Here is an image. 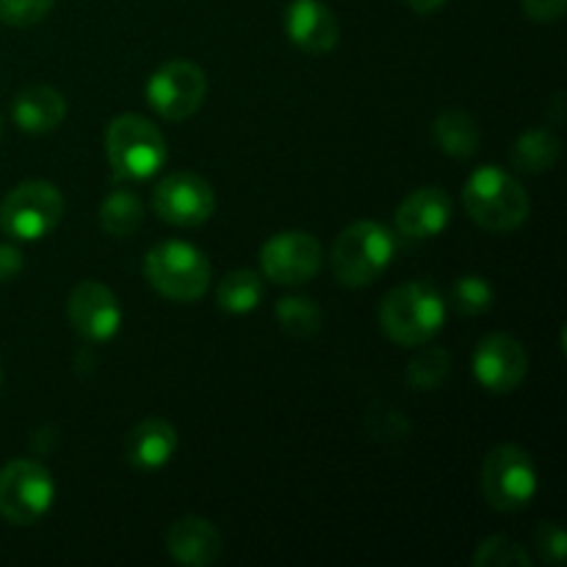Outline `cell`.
<instances>
[{"mask_svg": "<svg viewBox=\"0 0 567 567\" xmlns=\"http://www.w3.org/2000/svg\"><path fill=\"white\" fill-rule=\"evenodd\" d=\"M446 324V299L432 282L413 280L393 288L380 305V327L399 347L430 343Z\"/></svg>", "mask_w": 567, "mask_h": 567, "instance_id": "6da1fadb", "label": "cell"}, {"mask_svg": "<svg viewBox=\"0 0 567 567\" xmlns=\"http://www.w3.org/2000/svg\"><path fill=\"white\" fill-rule=\"evenodd\" d=\"M463 205L471 221L487 233H513L529 219V194L518 177L498 166H480L463 188Z\"/></svg>", "mask_w": 567, "mask_h": 567, "instance_id": "7a4b0ae2", "label": "cell"}, {"mask_svg": "<svg viewBox=\"0 0 567 567\" xmlns=\"http://www.w3.org/2000/svg\"><path fill=\"white\" fill-rule=\"evenodd\" d=\"M396 244L380 221H354L338 233L332 244V275L347 288H365L391 266Z\"/></svg>", "mask_w": 567, "mask_h": 567, "instance_id": "3957f363", "label": "cell"}, {"mask_svg": "<svg viewBox=\"0 0 567 567\" xmlns=\"http://www.w3.org/2000/svg\"><path fill=\"white\" fill-rule=\"evenodd\" d=\"M105 153L120 181H147L166 164V138L147 116L120 114L105 131Z\"/></svg>", "mask_w": 567, "mask_h": 567, "instance_id": "277c9868", "label": "cell"}, {"mask_svg": "<svg viewBox=\"0 0 567 567\" xmlns=\"http://www.w3.org/2000/svg\"><path fill=\"white\" fill-rule=\"evenodd\" d=\"M144 277L172 302H197L210 288V264L186 241H161L144 258Z\"/></svg>", "mask_w": 567, "mask_h": 567, "instance_id": "5b68a950", "label": "cell"}, {"mask_svg": "<svg viewBox=\"0 0 567 567\" xmlns=\"http://www.w3.org/2000/svg\"><path fill=\"white\" fill-rule=\"evenodd\" d=\"M480 487L485 502L498 513H520L537 496V468L526 449L498 443L482 460Z\"/></svg>", "mask_w": 567, "mask_h": 567, "instance_id": "8992f818", "label": "cell"}, {"mask_svg": "<svg viewBox=\"0 0 567 567\" xmlns=\"http://www.w3.org/2000/svg\"><path fill=\"white\" fill-rule=\"evenodd\" d=\"M64 194L48 181H25L0 203V230L14 241H39L64 219Z\"/></svg>", "mask_w": 567, "mask_h": 567, "instance_id": "52a82bcc", "label": "cell"}, {"mask_svg": "<svg viewBox=\"0 0 567 567\" xmlns=\"http://www.w3.org/2000/svg\"><path fill=\"white\" fill-rule=\"evenodd\" d=\"M55 485L37 460H11L0 468V515L14 526H33L48 515Z\"/></svg>", "mask_w": 567, "mask_h": 567, "instance_id": "ba28073f", "label": "cell"}, {"mask_svg": "<svg viewBox=\"0 0 567 567\" xmlns=\"http://www.w3.org/2000/svg\"><path fill=\"white\" fill-rule=\"evenodd\" d=\"M208 94V78L194 61L172 59L150 75L144 86L150 109L169 122H183L197 114Z\"/></svg>", "mask_w": 567, "mask_h": 567, "instance_id": "9c48e42d", "label": "cell"}, {"mask_svg": "<svg viewBox=\"0 0 567 567\" xmlns=\"http://www.w3.org/2000/svg\"><path fill=\"white\" fill-rule=\"evenodd\" d=\"M319 238L305 230H286L271 236L260 249V269L277 286H305L321 269Z\"/></svg>", "mask_w": 567, "mask_h": 567, "instance_id": "30bf717a", "label": "cell"}, {"mask_svg": "<svg viewBox=\"0 0 567 567\" xmlns=\"http://www.w3.org/2000/svg\"><path fill=\"white\" fill-rule=\"evenodd\" d=\"M153 210L166 225H205L216 210L214 186L194 172H175V175L164 177L155 188Z\"/></svg>", "mask_w": 567, "mask_h": 567, "instance_id": "8fae6325", "label": "cell"}, {"mask_svg": "<svg viewBox=\"0 0 567 567\" xmlns=\"http://www.w3.org/2000/svg\"><path fill=\"white\" fill-rule=\"evenodd\" d=\"M471 369L487 393H513L529 374V354L518 338L493 332L476 343Z\"/></svg>", "mask_w": 567, "mask_h": 567, "instance_id": "7c38bea8", "label": "cell"}, {"mask_svg": "<svg viewBox=\"0 0 567 567\" xmlns=\"http://www.w3.org/2000/svg\"><path fill=\"white\" fill-rule=\"evenodd\" d=\"M66 313H70L72 330L92 343L111 341L122 324L120 299L97 280H83L72 288Z\"/></svg>", "mask_w": 567, "mask_h": 567, "instance_id": "4fadbf2b", "label": "cell"}, {"mask_svg": "<svg viewBox=\"0 0 567 567\" xmlns=\"http://www.w3.org/2000/svg\"><path fill=\"white\" fill-rule=\"evenodd\" d=\"M286 33L302 53H330L341 37L336 11L321 0H293L286 9Z\"/></svg>", "mask_w": 567, "mask_h": 567, "instance_id": "5bb4252c", "label": "cell"}, {"mask_svg": "<svg viewBox=\"0 0 567 567\" xmlns=\"http://www.w3.org/2000/svg\"><path fill=\"white\" fill-rule=\"evenodd\" d=\"M452 221V197L441 186L415 188L396 210V227L404 238L426 241L446 230Z\"/></svg>", "mask_w": 567, "mask_h": 567, "instance_id": "9a60e30c", "label": "cell"}, {"mask_svg": "<svg viewBox=\"0 0 567 567\" xmlns=\"http://www.w3.org/2000/svg\"><path fill=\"white\" fill-rule=\"evenodd\" d=\"M166 551L175 563L186 567H208L219 559L221 535L210 520L188 515L175 520L166 532Z\"/></svg>", "mask_w": 567, "mask_h": 567, "instance_id": "2e32d148", "label": "cell"}, {"mask_svg": "<svg viewBox=\"0 0 567 567\" xmlns=\"http://www.w3.org/2000/svg\"><path fill=\"white\" fill-rule=\"evenodd\" d=\"M177 430L166 419H144L125 435V460L136 471H158L175 457Z\"/></svg>", "mask_w": 567, "mask_h": 567, "instance_id": "e0dca14e", "label": "cell"}, {"mask_svg": "<svg viewBox=\"0 0 567 567\" xmlns=\"http://www.w3.org/2000/svg\"><path fill=\"white\" fill-rule=\"evenodd\" d=\"M11 116H14L20 131L42 136V133L55 131L64 122L66 100L59 89L37 83V86H28L17 94L14 103H11Z\"/></svg>", "mask_w": 567, "mask_h": 567, "instance_id": "ac0fdd59", "label": "cell"}, {"mask_svg": "<svg viewBox=\"0 0 567 567\" xmlns=\"http://www.w3.org/2000/svg\"><path fill=\"white\" fill-rule=\"evenodd\" d=\"M432 138L449 158H471L482 144V131L463 109H443L432 122Z\"/></svg>", "mask_w": 567, "mask_h": 567, "instance_id": "d6986e66", "label": "cell"}, {"mask_svg": "<svg viewBox=\"0 0 567 567\" xmlns=\"http://www.w3.org/2000/svg\"><path fill=\"white\" fill-rule=\"evenodd\" d=\"M559 155H563V142H559L551 131H546V127L518 136L515 138L513 150H509L513 166L526 172V175H543V172L554 169Z\"/></svg>", "mask_w": 567, "mask_h": 567, "instance_id": "ffe728a7", "label": "cell"}, {"mask_svg": "<svg viewBox=\"0 0 567 567\" xmlns=\"http://www.w3.org/2000/svg\"><path fill=\"white\" fill-rule=\"evenodd\" d=\"M144 203L131 188H116L100 205V227L111 238H127L142 227Z\"/></svg>", "mask_w": 567, "mask_h": 567, "instance_id": "44dd1931", "label": "cell"}, {"mask_svg": "<svg viewBox=\"0 0 567 567\" xmlns=\"http://www.w3.org/2000/svg\"><path fill=\"white\" fill-rule=\"evenodd\" d=\"M264 299V282H260L258 271L238 269L230 271L225 280L216 286V302L221 310L233 316H244L249 310H255Z\"/></svg>", "mask_w": 567, "mask_h": 567, "instance_id": "7402d4cb", "label": "cell"}, {"mask_svg": "<svg viewBox=\"0 0 567 567\" xmlns=\"http://www.w3.org/2000/svg\"><path fill=\"white\" fill-rule=\"evenodd\" d=\"M449 369H452V358H449L446 349L421 343V349L408 363V385L421 393L437 391L446 382Z\"/></svg>", "mask_w": 567, "mask_h": 567, "instance_id": "603a6c76", "label": "cell"}, {"mask_svg": "<svg viewBox=\"0 0 567 567\" xmlns=\"http://www.w3.org/2000/svg\"><path fill=\"white\" fill-rule=\"evenodd\" d=\"M277 324L291 338H313L321 330V308L310 297H286L275 308Z\"/></svg>", "mask_w": 567, "mask_h": 567, "instance_id": "cb8c5ba5", "label": "cell"}, {"mask_svg": "<svg viewBox=\"0 0 567 567\" xmlns=\"http://www.w3.org/2000/svg\"><path fill=\"white\" fill-rule=\"evenodd\" d=\"M493 299H496V291H493L491 280L482 275H465L460 277L452 286V293H449V302L457 313L463 316H482L493 308Z\"/></svg>", "mask_w": 567, "mask_h": 567, "instance_id": "d4e9b609", "label": "cell"}, {"mask_svg": "<svg viewBox=\"0 0 567 567\" xmlns=\"http://www.w3.org/2000/svg\"><path fill=\"white\" fill-rule=\"evenodd\" d=\"M474 567H532V557L520 543L509 540L504 535H493L476 546L474 557H471Z\"/></svg>", "mask_w": 567, "mask_h": 567, "instance_id": "484cf974", "label": "cell"}, {"mask_svg": "<svg viewBox=\"0 0 567 567\" xmlns=\"http://www.w3.org/2000/svg\"><path fill=\"white\" fill-rule=\"evenodd\" d=\"M55 0H0V22L11 28H28L42 22L53 11Z\"/></svg>", "mask_w": 567, "mask_h": 567, "instance_id": "4316f807", "label": "cell"}, {"mask_svg": "<svg viewBox=\"0 0 567 567\" xmlns=\"http://www.w3.org/2000/svg\"><path fill=\"white\" fill-rule=\"evenodd\" d=\"M535 554L546 565L559 567L567 557V537L557 520H546L535 529Z\"/></svg>", "mask_w": 567, "mask_h": 567, "instance_id": "83f0119b", "label": "cell"}, {"mask_svg": "<svg viewBox=\"0 0 567 567\" xmlns=\"http://www.w3.org/2000/svg\"><path fill=\"white\" fill-rule=\"evenodd\" d=\"M520 9L535 22H557L563 20L567 0H520Z\"/></svg>", "mask_w": 567, "mask_h": 567, "instance_id": "f1b7e54d", "label": "cell"}, {"mask_svg": "<svg viewBox=\"0 0 567 567\" xmlns=\"http://www.w3.org/2000/svg\"><path fill=\"white\" fill-rule=\"evenodd\" d=\"M25 258H22L20 247L14 244H0V282H11L14 277H20Z\"/></svg>", "mask_w": 567, "mask_h": 567, "instance_id": "f546056e", "label": "cell"}, {"mask_svg": "<svg viewBox=\"0 0 567 567\" xmlns=\"http://www.w3.org/2000/svg\"><path fill=\"white\" fill-rule=\"evenodd\" d=\"M446 3V0H404V6H408L410 11H415V14L426 17V14H435L441 6Z\"/></svg>", "mask_w": 567, "mask_h": 567, "instance_id": "4dcf8cb0", "label": "cell"}, {"mask_svg": "<svg viewBox=\"0 0 567 567\" xmlns=\"http://www.w3.org/2000/svg\"><path fill=\"white\" fill-rule=\"evenodd\" d=\"M0 382H3V369H0Z\"/></svg>", "mask_w": 567, "mask_h": 567, "instance_id": "1f68e13d", "label": "cell"}, {"mask_svg": "<svg viewBox=\"0 0 567 567\" xmlns=\"http://www.w3.org/2000/svg\"><path fill=\"white\" fill-rule=\"evenodd\" d=\"M0 131H3V120H0Z\"/></svg>", "mask_w": 567, "mask_h": 567, "instance_id": "d6a6232c", "label": "cell"}]
</instances>
